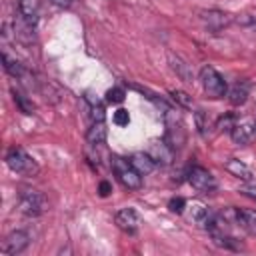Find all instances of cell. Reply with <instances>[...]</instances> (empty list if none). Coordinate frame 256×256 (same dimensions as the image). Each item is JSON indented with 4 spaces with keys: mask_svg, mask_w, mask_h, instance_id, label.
Segmentation results:
<instances>
[{
    "mask_svg": "<svg viewBox=\"0 0 256 256\" xmlns=\"http://www.w3.org/2000/svg\"><path fill=\"white\" fill-rule=\"evenodd\" d=\"M224 168H226V172H230L234 178H240V180H244V182H250V180H252V170H250L242 160H238V158H230V160L224 164Z\"/></svg>",
    "mask_w": 256,
    "mask_h": 256,
    "instance_id": "cell-12",
    "label": "cell"
},
{
    "mask_svg": "<svg viewBox=\"0 0 256 256\" xmlns=\"http://www.w3.org/2000/svg\"><path fill=\"white\" fill-rule=\"evenodd\" d=\"M188 182L192 184V188H196L198 192H214L218 182L216 178L212 176V172H208L206 168L202 166H194L190 172H188Z\"/></svg>",
    "mask_w": 256,
    "mask_h": 256,
    "instance_id": "cell-7",
    "label": "cell"
},
{
    "mask_svg": "<svg viewBox=\"0 0 256 256\" xmlns=\"http://www.w3.org/2000/svg\"><path fill=\"white\" fill-rule=\"evenodd\" d=\"M200 82H202V88L204 92L210 96V98H222L228 88H226V80L212 68V66H204L200 70Z\"/></svg>",
    "mask_w": 256,
    "mask_h": 256,
    "instance_id": "cell-4",
    "label": "cell"
},
{
    "mask_svg": "<svg viewBox=\"0 0 256 256\" xmlns=\"http://www.w3.org/2000/svg\"><path fill=\"white\" fill-rule=\"evenodd\" d=\"M234 222L242 226L246 232L256 234V210L254 208H236Z\"/></svg>",
    "mask_w": 256,
    "mask_h": 256,
    "instance_id": "cell-11",
    "label": "cell"
},
{
    "mask_svg": "<svg viewBox=\"0 0 256 256\" xmlns=\"http://www.w3.org/2000/svg\"><path fill=\"white\" fill-rule=\"evenodd\" d=\"M92 122H100V120H104V106L96 100V102H92Z\"/></svg>",
    "mask_w": 256,
    "mask_h": 256,
    "instance_id": "cell-27",
    "label": "cell"
},
{
    "mask_svg": "<svg viewBox=\"0 0 256 256\" xmlns=\"http://www.w3.org/2000/svg\"><path fill=\"white\" fill-rule=\"evenodd\" d=\"M234 116L232 114H228V116H222L220 120H218V124H216V128L218 130H232L234 128Z\"/></svg>",
    "mask_w": 256,
    "mask_h": 256,
    "instance_id": "cell-28",
    "label": "cell"
},
{
    "mask_svg": "<svg viewBox=\"0 0 256 256\" xmlns=\"http://www.w3.org/2000/svg\"><path fill=\"white\" fill-rule=\"evenodd\" d=\"M186 208H188V220L204 226L206 218L210 216V210L202 202H190V204H186Z\"/></svg>",
    "mask_w": 256,
    "mask_h": 256,
    "instance_id": "cell-16",
    "label": "cell"
},
{
    "mask_svg": "<svg viewBox=\"0 0 256 256\" xmlns=\"http://www.w3.org/2000/svg\"><path fill=\"white\" fill-rule=\"evenodd\" d=\"M170 98L178 104V106H182V108H192V96H188L186 92H182V90H170Z\"/></svg>",
    "mask_w": 256,
    "mask_h": 256,
    "instance_id": "cell-22",
    "label": "cell"
},
{
    "mask_svg": "<svg viewBox=\"0 0 256 256\" xmlns=\"http://www.w3.org/2000/svg\"><path fill=\"white\" fill-rule=\"evenodd\" d=\"M6 164L12 172L22 174V176H36L40 170L36 160L22 148H10L6 154Z\"/></svg>",
    "mask_w": 256,
    "mask_h": 256,
    "instance_id": "cell-1",
    "label": "cell"
},
{
    "mask_svg": "<svg viewBox=\"0 0 256 256\" xmlns=\"http://www.w3.org/2000/svg\"><path fill=\"white\" fill-rule=\"evenodd\" d=\"M56 6H60V8H66V6H70V0H52Z\"/></svg>",
    "mask_w": 256,
    "mask_h": 256,
    "instance_id": "cell-31",
    "label": "cell"
},
{
    "mask_svg": "<svg viewBox=\"0 0 256 256\" xmlns=\"http://www.w3.org/2000/svg\"><path fill=\"white\" fill-rule=\"evenodd\" d=\"M20 12L28 26H34L38 22V0H18Z\"/></svg>",
    "mask_w": 256,
    "mask_h": 256,
    "instance_id": "cell-17",
    "label": "cell"
},
{
    "mask_svg": "<svg viewBox=\"0 0 256 256\" xmlns=\"http://www.w3.org/2000/svg\"><path fill=\"white\" fill-rule=\"evenodd\" d=\"M124 90L122 88H110L108 92H106V100L108 102H112V104H120L122 100H124Z\"/></svg>",
    "mask_w": 256,
    "mask_h": 256,
    "instance_id": "cell-24",
    "label": "cell"
},
{
    "mask_svg": "<svg viewBox=\"0 0 256 256\" xmlns=\"http://www.w3.org/2000/svg\"><path fill=\"white\" fill-rule=\"evenodd\" d=\"M230 136L240 146H246L252 140H256V118L246 116L242 120H236L234 122V128L230 130Z\"/></svg>",
    "mask_w": 256,
    "mask_h": 256,
    "instance_id": "cell-6",
    "label": "cell"
},
{
    "mask_svg": "<svg viewBox=\"0 0 256 256\" xmlns=\"http://www.w3.org/2000/svg\"><path fill=\"white\" fill-rule=\"evenodd\" d=\"M114 222L126 234H136V230L140 226V218H138V214H136L134 208H122V210H118L116 216H114Z\"/></svg>",
    "mask_w": 256,
    "mask_h": 256,
    "instance_id": "cell-10",
    "label": "cell"
},
{
    "mask_svg": "<svg viewBox=\"0 0 256 256\" xmlns=\"http://www.w3.org/2000/svg\"><path fill=\"white\" fill-rule=\"evenodd\" d=\"M86 140H88L90 146H100V144L106 142V126H104V120L92 122V126L86 132Z\"/></svg>",
    "mask_w": 256,
    "mask_h": 256,
    "instance_id": "cell-15",
    "label": "cell"
},
{
    "mask_svg": "<svg viewBox=\"0 0 256 256\" xmlns=\"http://www.w3.org/2000/svg\"><path fill=\"white\" fill-rule=\"evenodd\" d=\"M30 244V236H28V232H24V230H14V232H10L4 240H2V244H0V252L2 254H20V252H24L26 250V246Z\"/></svg>",
    "mask_w": 256,
    "mask_h": 256,
    "instance_id": "cell-8",
    "label": "cell"
},
{
    "mask_svg": "<svg viewBox=\"0 0 256 256\" xmlns=\"http://www.w3.org/2000/svg\"><path fill=\"white\" fill-rule=\"evenodd\" d=\"M164 120H166V142L176 150V148H182L184 140H186V132H184V124H182V116L172 110V108H166L164 112Z\"/></svg>",
    "mask_w": 256,
    "mask_h": 256,
    "instance_id": "cell-3",
    "label": "cell"
},
{
    "mask_svg": "<svg viewBox=\"0 0 256 256\" xmlns=\"http://www.w3.org/2000/svg\"><path fill=\"white\" fill-rule=\"evenodd\" d=\"M146 154H148L156 164L166 166V164H170L172 158H174V148H172L166 140H152V142L148 144Z\"/></svg>",
    "mask_w": 256,
    "mask_h": 256,
    "instance_id": "cell-9",
    "label": "cell"
},
{
    "mask_svg": "<svg viewBox=\"0 0 256 256\" xmlns=\"http://www.w3.org/2000/svg\"><path fill=\"white\" fill-rule=\"evenodd\" d=\"M20 210L28 216H38L48 210V200L42 192L36 190H24L20 194Z\"/></svg>",
    "mask_w": 256,
    "mask_h": 256,
    "instance_id": "cell-5",
    "label": "cell"
},
{
    "mask_svg": "<svg viewBox=\"0 0 256 256\" xmlns=\"http://www.w3.org/2000/svg\"><path fill=\"white\" fill-rule=\"evenodd\" d=\"M194 122H196L198 132L206 138V136H208V130H210V118H208V114H206L204 110H196V112H194Z\"/></svg>",
    "mask_w": 256,
    "mask_h": 256,
    "instance_id": "cell-21",
    "label": "cell"
},
{
    "mask_svg": "<svg viewBox=\"0 0 256 256\" xmlns=\"http://www.w3.org/2000/svg\"><path fill=\"white\" fill-rule=\"evenodd\" d=\"M240 192H242L244 196H248V198L256 200V186H242V188H240Z\"/></svg>",
    "mask_w": 256,
    "mask_h": 256,
    "instance_id": "cell-29",
    "label": "cell"
},
{
    "mask_svg": "<svg viewBox=\"0 0 256 256\" xmlns=\"http://www.w3.org/2000/svg\"><path fill=\"white\" fill-rule=\"evenodd\" d=\"M246 98H248V86L246 84H234L230 90H228V100L232 102V104H244L246 102Z\"/></svg>",
    "mask_w": 256,
    "mask_h": 256,
    "instance_id": "cell-19",
    "label": "cell"
},
{
    "mask_svg": "<svg viewBox=\"0 0 256 256\" xmlns=\"http://www.w3.org/2000/svg\"><path fill=\"white\" fill-rule=\"evenodd\" d=\"M112 170L118 178V182L128 188V190H138L142 186V174L134 170V166L130 164V160L120 158V156H112Z\"/></svg>",
    "mask_w": 256,
    "mask_h": 256,
    "instance_id": "cell-2",
    "label": "cell"
},
{
    "mask_svg": "<svg viewBox=\"0 0 256 256\" xmlns=\"http://www.w3.org/2000/svg\"><path fill=\"white\" fill-rule=\"evenodd\" d=\"M170 58V66H172V70L182 78V80H186V82H192V72H190V66L186 64V62H182L180 58H174V54H170L168 56Z\"/></svg>",
    "mask_w": 256,
    "mask_h": 256,
    "instance_id": "cell-18",
    "label": "cell"
},
{
    "mask_svg": "<svg viewBox=\"0 0 256 256\" xmlns=\"http://www.w3.org/2000/svg\"><path fill=\"white\" fill-rule=\"evenodd\" d=\"M14 100H16L18 108H20L24 114H32V112H34V102H32V100H28V98H26L22 92L14 90Z\"/></svg>",
    "mask_w": 256,
    "mask_h": 256,
    "instance_id": "cell-23",
    "label": "cell"
},
{
    "mask_svg": "<svg viewBox=\"0 0 256 256\" xmlns=\"http://www.w3.org/2000/svg\"><path fill=\"white\" fill-rule=\"evenodd\" d=\"M130 164H132L134 170L140 172L142 176H144V174H150V172L154 170V166H156V162H154L146 152H136V154H132Z\"/></svg>",
    "mask_w": 256,
    "mask_h": 256,
    "instance_id": "cell-13",
    "label": "cell"
},
{
    "mask_svg": "<svg viewBox=\"0 0 256 256\" xmlns=\"http://www.w3.org/2000/svg\"><path fill=\"white\" fill-rule=\"evenodd\" d=\"M186 200L184 198H180V196H176V198H170V202H168V208H170V212H176V214H182L184 212V208H186Z\"/></svg>",
    "mask_w": 256,
    "mask_h": 256,
    "instance_id": "cell-25",
    "label": "cell"
},
{
    "mask_svg": "<svg viewBox=\"0 0 256 256\" xmlns=\"http://www.w3.org/2000/svg\"><path fill=\"white\" fill-rule=\"evenodd\" d=\"M202 18H204V22L212 30H220V28H224V26L230 24V16L224 14V12H220V10H208V12L202 14Z\"/></svg>",
    "mask_w": 256,
    "mask_h": 256,
    "instance_id": "cell-14",
    "label": "cell"
},
{
    "mask_svg": "<svg viewBox=\"0 0 256 256\" xmlns=\"http://www.w3.org/2000/svg\"><path fill=\"white\" fill-rule=\"evenodd\" d=\"M2 62H4V70H6L10 76H14V78H22V76H24V68H22L16 60H12L8 54H2Z\"/></svg>",
    "mask_w": 256,
    "mask_h": 256,
    "instance_id": "cell-20",
    "label": "cell"
},
{
    "mask_svg": "<svg viewBox=\"0 0 256 256\" xmlns=\"http://www.w3.org/2000/svg\"><path fill=\"white\" fill-rule=\"evenodd\" d=\"M110 192H112V186H110L106 180H102V182H100V196H108Z\"/></svg>",
    "mask_w": 256,
    "mask_h": 256,
    "instance_id": "cell-30",
    "label": "cell"
},
{
    "mask_svg": "<svg viewBox=\"0 0 256 256\" xmlns=\"http://www.w3.org/2000/svg\"><path fill=\"white\" fill-rule=\"evenodd\" d=\"M128 122H130V114H128V110L120 108V110L114 112V124H116V126H128Z\"/></svg>",
    "mask_w": 256,
    "mask_h": 256,
    "instance_id": "cell-26",
    "label": "cell"
}]
</instances>
